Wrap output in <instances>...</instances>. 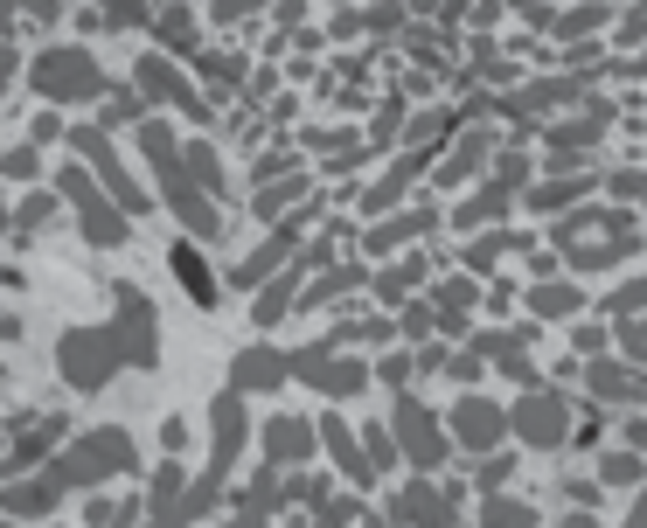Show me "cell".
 <instances>
[{"mask_svg":"<svg viewBox=\"0 0 647 528\" xmlns=\"http://www.w3.org/2000/svg\"><path fill=\"white\" fill-rule=\"evenodd\" d=\"M63 376L77 383V390H98L119 362H154V313H147V299L133 292V285H119V320L112 327H84V334H70L63 348Z\"/></svg>","mask_w":647,"mask_h":528,"instance_id":"cell-1","label":"cell"},{"mask_svg":"<svg viewBox=\"0 0 647 528\" xmlns=\"http://www.w3.org/2000/svg\"><path fill=\"white\" fill-rule=\"evenodd\" d=\"M126 466H133V438H126V431H91L70 459H56V480H63V487H91V480L126 473Z\"/></svg>","mask_w":647,"mask_h":528,"instance_id":"cell-2","label":"cell"},{"mask_svg":"<svg viewBox=\"0 0 647 528\" xmlns=\"http://www.w3.org/2000/svg\"><path fill=\"white\" fill-rule=\"evenodd\" d=\"M140 132H147V160H154V174L167 181V202L188 216V230H195V237H209V230H216V216H209V202L195 195V181H181V153L167 146L161 126H140Z\"/></svg>","mask_w":647,"mask_h":528,"instance_id":"cell-3","label":"cell"},{"mask_svg":"<svg viewBox=\"0 0 647 528\" xmlns=\"http://www.w3.org/2000/svg\"><path fill=\"white\" fill-rule=\"evenodd\" d=\"M35 84H42L49 98H98V91H105V77L91 70L84 49H49L42 70H35Z\"/></svg>","mask_w":647,"mask_h":528,"instance_id":"cell-4","label":"cell"},{"mask_svg":"<svg viewBox=\"0 0 647 528\" xmlns=\"http://www.w3.org/2000/svg\"><path fill=\"white\" fill-rule=\"evenodd\" d=\"M63 195L77 202V216H84V237H91V244H126V216H112V202L98 195V181H91L84 167H70V174H63Z\"/></svg>","mask_w":647,"mask_h":528,"instance_id":"cell-5","label":"cell"},{"mask_svg":"<svg viewBox=\"0 0 647 528\" xmlns=\"http://www.w3.org/2000/svg\"><path fill=\"white\" fill-rule=\"evenodd\" d=\"M77 153H84V160H91V167H98V174L112 181V195H119L126 209H140V188L126 181V167H119V153L105 146V132H91V126H84V132H77Z\"/></svg>","mask_w":647,"mask_h":528,"instance_id":"cell-6","label":"cell"},{"mask_svg":"<svg viewBox=\"0 0 647 528\" xmlns=\"http://www.w3.org/2000/svg\"><path fill=\"white\" fill-rule=\"evenodd\" d=\"M515 424H522L529 445H557V438H564V403H557V396H536V403L515 410Z\"/></svg>","mask_w":647,"mask_h":528,"instance_id":"cell-7","label":"cell"},{"mask_svg":"<svg viewBox=\"0 0 647 528\" xmlns=\"http://www.w3.org/2000/svg\"><path fill=\"white\" fill-rule=\"evenodd\" d=\"M397 431H404V445H411L418 466H439V431H432V417L418 403H397Z\"/></svg>","mask_w":647,"mask_h":528,"instance_id":"cell-8","label":"cell"},{"mask_svg":"<svg viewBox=\"0 0 647 528\" xmlns=\"http://www.w3.org/2000/svg\"><path fill=\"white\" fill-rule=\"evenodd\" d=\"M140 84H147V91H154V98H167V105H181V112H202V105H195V98H188V84H181V77H174V70H167L161 56H147V63H140Z\"/></svg>","mask_w":647,"mask_h":528,"instance_id":"cell-9","label":"cell"},{"mask_svg":"<svg viewBox=\"0 0 647 528\" xmlns=\"http://www.w3.org/2000/svg\"><path fill=\"white\" fill-rule=\"evenodd\" d=\"M453 424H460L467 445H494V438H501V410H494V403H460Z\"/></svg>","mask_w":647,"mask_h":528,"instance_id":"cell-10","label":"cell"},{"mask_svg":"<svg viewBox=\"0 0 647 528\" xmlns=\"http://www.w3.org/2000/svg\"><path fill=\"white\" fill-rule=\"evenodd\" d=\"M174 271H181V285H188V292H195V306H216V299H223V292H216V278H209V271H202V258H195V251H188V244H181V251H174Z\"/></svg>","mask_w":647,"mask_h":528,"instance_id":"cell-11","label":"cell"},{"mask_svg":"<svg viewBox=\"0 0 647 528\" xmlns=\"http://www.w3.org/2000/svg\"><path fill=\"white\" fill-rule=\"evenodd\" d=\"M418 230H432V216H404V223H383L376 237H369V251H397L404 237H418Z\"/></svg>","mask_w":647,"mask_h":528,"instance_id":"cell-12","label":"cell"},{"mask_svg":"<svg viewBox=\"0 0 647 528\" xmlns=\"http://www.w3.org/2000/svg\"><path fill=\"white\" fill-rule=\"evenodd\" d=\"M327 445H334V459H341V473H355V480H369V466H376V459H355V438H348L341 424H327Z\"/></svg>","mask_w":647,"mask_h":528,"instance_id":"cell-13","label":"cell"},{"mask_svg":"<svg viewBox=\"0 0 647 528\" xmlns=\"http://www.w3.org/2000/svg\"><path fill=\"white\" fill-rule=\"evenodd\" d=\"M258 383H279V362L272 355H244L237 362V390H258Z\"/></svg>","mask_w":647,"mask_h":528,"instance_id":"cell-14","label":"cell"},{"mask_svg":"<svg viewBox=\"0 0 647 528\" xmlns=\"http://www.w3.org/2000/svg\"><path fill=\"white\" fill-rule=\"evenodd\" d=\"M286 251H293V237H286V230H279V237H272V244H265V251H258V258L244 264V271H237V278H244V285H251V278H265V271H272V264L286 258Z\"/></svg>","mask_w":647,"mask_h":528,"instance_id":"cell-15","label":"cell"},{"mask_svg":"<svg viewBox=\"0 0 647 528\" xmlns=\"http://www.w3.org/2000/svg\"><path fill=\"white\" fill-rule=\"evenodd\" d=\"M272 459H307V431L300 424H272Z\"/></svg>","mask_w":647,"mask_h":528,"instance_id":"cell-16","label":"cell"},{"mask_svg":"<svg viewBox=\"0 0 647 528\" xmlns=\"http://www.w3.org/2000/svg\"><path fill=\"white\" fill-rule=\"evenodd\" d=\"M174 487H181V466L167 459L161 480H154V515H161V522H174Z\"/></svg>","mask_w":647,"mask_h":528,"instance_id":"cell-17","label":"cell"},{"mask_svg":"<svg viewBox=\"0 0 647 528\" xmlns=\"http://www.w3.org/2000/svg\"><path fill=\"white\" fill-rule=\"evenodd\" d=\"M571 306H578L571 285H543V292H536V313H571Z\"/></svg>","mask_w":647,"mask_h":528,"instance_id":"cell-18","label":"cell"},{"mask_svg":"<svg viewBox=\"0 0 647 528\" xmlns=\"http://www.w3.org/2000/svg\"><path fill=\"white\" fill-rule=\"evenodd\" d=\"M49 223V195H35V202H21V216H14V230L28 237V230H42Z\"/></svg>","mask_w":647,"mask_h":528,"instance_id":"cell-19","label":"cell"},{"mask_svg":"<svg viewBox=\"0 0 647 528\" xmlns=\"http://www.w3.org/2000/svg\"><path fill=\"white\" fill-rule=\"evenodd\" d=\"M98 21H105V28H133V21H140V0H105Z\"/></svg>","mask_w":647,"mask_h":528,"instance_id":"cell-20","label":"cell"},{"mask_svg":"<svg viewBox=\"0 0 647 528\" xmlns=\"http://www.w3.org/2000/svg\"><path fill=\"white\" fill-rule=\"evenodd\" d=\"M279 313H286V285H272V292H265V299H258V320H265V327H272V320H279Z\"/></svg>","mask_w":647,"mask_h":528,"instance_id":"cell-21","label":"cell"},{"mask_svg":"<svg viewBox=\"0 0 647 528\" xmlns=\"http://www.w3.org/2000/svg\"><path fill=\"white\" fill-rule=\"evenodd\" d=\"M161 35L174 42V49H188V42H195V35H188V14H167V21H161Z\"/></svg>","mask_w":647,"mask_h":528,"instance_id":"cell-22","label":"cell"},{"mask_svg":"<svg viewBox=\"0 0 647 528\" xmlns=\"http://www.w3.org/2000/svg\"><path fill=\"white\" fill-rule=\"evenodd\" d=\"M592 390H599V396H620V390H627V376H620V369H592Z\"/></svg>","mask_w":647,"mask_h":528,"instance_id":"cell-23","label":"cell"},{"mask_svg":"<svg viewBox=\"0 0 647 528\" xmlns=\"http://www.w3.org/2000/svg\"><path fill=\"white\" fill-rule=\"evenodd\" d=\"M293 195H300V181H286V188H265V216H279Z\"/></svg>","mask_w":647,"mask_h":528,"instance_id":"cell-24","label":"cell"},{"mask_svg":"<svg viewBox=\"0 0 647 528\" xmlns=\"http://www.w3.org/2000/svg\"><path fill=\"white\" fill-rule=\"evenodd\" d=\"M487 522H529V508H522V501H494Z\"/></svg>","mask_w":647,"mask_h":528,"instance_id":"cell-25","label":"cell"},{"mask_svg":"<svg viewBox=\"0 0 647 528\" xmlns=\"http://www.w3.org/2000/svg\"><path fill=\"white\" fill-rule=\"evenodd\" d=\"M613 306H620V313H641V306H647V278H641V285H634V292H620Z\"/></svg>","mask_w":647,"mask_h":528,"instance_id":"cell-26","label":"cell"},{"mask_svg":"<svg viewBox=\"0 0 647 528\" xmlns=\"http://www.w3.org/2000/svg\"><path fill=\"white\" fill-rule=\"evenodd\" d=\"M251 7H258V0H216V14H223V21H237V14H251Z\"/></svg>","mask_w":647,"mask_h":528,"instance_id":"cell-27","label":"cell"},{"mask_svg":"<svg viewBox=\"0 0 647 528\" xmlns=\"http://www.w3.org/2000/svg\"><path fill=\"white\" fill-rule=\"evenodd\" d=\"M634 522H647V494H641V515H634Z\"/></svg>","mask_w":647,"mask_h":528,"instance_id":"cell-28","label":"cell"}]
</instances>
